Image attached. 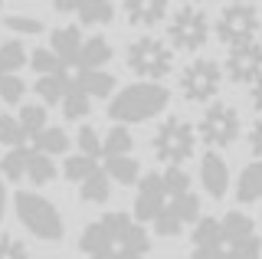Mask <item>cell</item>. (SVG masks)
Returning <instances> with one entry per match:
<instances>
[{"label":"cell","instance_id":"obj_38","mask_svg":"<svg viewBox=\"0 0 262 259\" xmlns=\"http://www.w3.org/2000/svg\"><path fill=\"white\" fill-rule=\"evenodd\" d=\"M79 4H82V0H53V7H56L59 13H76Z\"/></svg>","mask_w":262,"mask_h":259},{"label":"cell","instance_id":"obj_3","mask_svg":"<svg viewBox=\"0 0 262 259\" xmlns=\"http://www.w3.org/2000/svg\"><path fill=\"white\" fill-rule=\"evenodd\" d=\"M79 253L82 259H147L151 233L141 220H135V213L112 210L82 226Z\"/></svg>","mask_w":262,"mask_h":259},{"label":"cell","instance_id":"obj_34","mask_svg":"<svg viewBox=\"0 0 262 259\" xmlns=\"http://www.w3.org/2000/svg\"><path fill=\"white\" fill-rule=\"evenodd\" d=\"M4 27H7V30H13V33H27V36L43 33V20L27 17V13H13V17H7V20H4Z\"/></svg>","mask_w":262,"mask_h":259},{"label":"cell","instance_id":"obj_29","mask_svg":"<svg viewBox=\"0 0 262 259\" xmlns=\"http://www.w3.org/2000/svg\"><path fill=\"white\" fill-rule=\"evenodd\" d=\"M16 118H20V125H23V132H27V138H30V141L49 125V121H46V109H43V105H36V102L20 105V115H16Z\"/></svg>","mask_w":262,"mask_h":259},{"label":"cell","instance_id":"obj_23","mask_svg":"<svg viewBox=\"0 0 262 259\" xmlns=\"http://www.w3.org/2000/svg\"><path fill=\"white\" fill-rule=\"evenodd\" d=\"M76 17L82 27H105L115 20V4L112 0H82Z\"/></svg>","mask_w":262,"mask_h":259},{"label":"cell","instance_id":"obj_42","mask_svg":"<svg viewBox=\"0 0 262 259\" xmlns=\"http://www.w3.org/2000/svg\"><path fill=\"white\" fill-rule=\"evenodd\" d=\"M0 4H4V0H0Z\"/></svg>","mask_w":262,"mask_h":259},{"label":"cell","instance_id":"obj_15","mask_svg":"<svg viewBox=\"0 0 262 259\" xmlns=\"http://www.w3.org/2000/svg\"><path fill=\"white\" fill-rule=\"evenodd\" d=\"M82 39H85V36H82V27H76V23H69V27H56L53 33H49V50L59 56L69 69H76Z\"/></svg>","mask_w":262,"mask_h":259},{"label":"cell","instance_id":"obj_11","mask_svg":"<svg viewBox=\"0 0 262 259\" xmlns=\"http://www.w3.org/2000/svg\"><path fill=\"white\" fill-rule=\"evenodd\" d=\"M259 10L246 0H236V4H226L216 17V39L223 46H243V43H252L259 36Z\"/></svg>","mask_w":262,"mask_h":259},{"label":"cell","instance_id":"obj_40","mask_svg":"<svg viewBox=\"0 0 262 259\" xmlns=\"http://www.w3.org/2000/svg\"><path fill=\"white\" fill-rule=\"evenodd\" d=\"M184 4H203V0H184Z\"/></svg>","mask_w":262,"mask_h":259},{"label":"cell","instance_id":"obj_21","mask_svg":"<svg viewBox=\"0 0 262 259\" xmlns=\"http://www.w3.org/2000/svg\"><path fill=\"white\" fill-rule=\"evenodd\" d=\"M102 167L108 171L112 184H121V187H131V184L141 181V164H138L135 155H118V158H102Z\"/></svg>","mask_w":262,"mask_h":259},{"label":"cell","instance_id":"obj_31","mask_svg":"<svg viewBox=\"0 0 262 259\" xmlns=\"http://www.w3.org/2000/svg\"><path fill=\"white\" fill-rule=\"evenodd\" d=\"M0 144L4 148H16V144H30L27 132H23L16 115H0Z\"/></svg>","mask_w":262,"mask_h":259},{"label":"cell","instance_id":"obj_4","mask_svg":"<svg viewBox=\"0 0 262 259\" xmlns=\"http://www.w3.org/2000/svg\"><path fill=\"white\" fill-rule=\"evenodd\" d=\"M170 105V92L161 82H135L125 85L121 92L112 95L108 102V118L118 125H141V121L158 118L164 109Z\"/></svg>","mask_w":262,"mask_h":259},{"label":"cell","instance_id":"obj_12","mask_svg":"<svg viewBox=\"0 0 262 259\" xmlns=\"http://www.w3.org/2000/svg\"><path fill=\"white\" fill-rule=\"evenodd\" d=\"M223 85V66L216 59H190L180 72V95L193 105H203V102H213Z\"/></svg>","mask_w":262,"mask_h":259},{"label":"cell","instance_id":"obj_30","mask_svg":"<svg viewBox=\"0 0 262 259\" xmlns=\"http://www.w3.org/2000/svg\"><path fill=\"white\" fill-rule=\"evenodd\" d=\"M27 66H33V72H36V76H49V72H62V69H69V66H66V62L59 59V56L49 50V46H46V50H43V46H39V50H33Z\"/></svg>","mask_w":262,"mask_h":259},{"label":"cell","instance_id":"obj_19","mask_svg":"<svg viewBox=\"0 0 262 259\" xmlns=\"http://www.w3.org/2000/svg\"><path fill=\"white\" fill-rule=\"evenodd\" d=\"M76 187H79V200H82V204H105V200L112 197V177H108V171H105L102 164H98L85 181L76 184Z\"/></svg>","mask_w":262,"mask_h":259},{"label":"cell","instance_id":"obj_6","mask_svg":"<svg viewBox=\"0 0 262 259\" xmlns=\"http://www.w3.org/2000/svg\"><path fill=\"white\" fill-rule=\"evenodd\" d=\"M56 161L43 155L33 144H16V148H7V155L0 158V177L4 181H27L30 187H46V184L56 181Z\"/></svg>","mask_w":262,"mask_h":259},{"label":"cell","instance_id":"obj_8","mask_svg":"<svg viewBox=\"0 0 262 259\" xmlns=\"http://www.w3.org/2000/svg\"><path fill=\"white\" fill-rule=\"evenodd\" d=\"M125 62L128 69L135 72L138 79H147V82H158L164 79L170 69H174V46L164 43L161 36H138L128 43V53H125Z\"/></svg>","mask_w":262,"mask_h":259},{"label":"cell","instance_id":"obj_2","mask_svg":"<svg viewBox=\"0 0 262 259\" xmlns=\"http://www.w3.org/2000/svg\"><path fill=\"white\" fill-rule=\"evenodd\" d=\"M190 259H262V236L239 210L200 217L190 230Z\"/></svg>","mask_w":262,"mask_h":259},{"label":"cell","instance_id":"obj_36","mask_svg":"<svg viewBox=\"0 0 262 259\" xmlns=\"http://www.w3.org/2000/svg\"><path fill=\"white\" fill-rule=\"evenodd\" d=\"M249 151L262 161V115L252 121V128H249Z\"/></svg>","mask_w":262,"mask_h":259},{"label":"cell","instance_id":"obj_17","mask_svg":"<svg viewBox=\"0 0 262 259\" xmlns=\"http://www.w3.org/2000/svg\"><path fill=\"white\" fill-rule=\"evenodd\" d=\"M112 43L105 36H89L82 39V50L76 59V69H105L112 62Z\"/></svg>","mask_w":262,"mask_h":259},{"label":"cell","instance_id":"obj_32","mask_svg":"<svg viewBox=\"0 0 262 259\" xmlns=\"http://www.w3.org/2000/svg\"><path fill=\"white\" fill-rule=\"evenodd\" d=\"M76 148H79V155H89V158H102V135L95 132L92 125H82L79 132H76Z\"/></svg>","mask_w":262,"mask_h":259},{"label":"cell","instance_id":"obj_1","mask_svg":"<svg viewBox=\"0 0 262 259\" xmlns=\"http://www.w3.org/2000/svg\"><path fill=\"white\" fill-rule=\"evenodd\" d=\"M135 220L167 240L193 226L200 220V197L193 193L190 174L177 164H164V171L141 174L135 193Z\"/></svg>","mask_w":262,"mask_h":259},{"label":"cell","instance_id":"obj_25","mask_svg":"<svg viewBox=\"0 0 262 259\" xmlns=\"http://www.w3.org/2000/svg\"><path fill=\"white\" fill-rule=\"evenodd\" d=\"M131 148H135V138H131L128 125H115L108 132L102 135V158H118V155H131Z\"/></svg>","mask_w":262,"mask_h":259},{"label":"cell","instance_id":"obj_18","mask_svg":"<svg viewBox=\"0 0 262 259\" xmlns=\"http://www.w3.org/2000/svg\"><path fill=\"white\" fill-rule=\"evenodd\" d=\"M72 79H76V85L82 92H89L92 99H112V92H115V76L105 72V69H76Z\"/></svg>","mask_w":262,"mask_h":259},{"label":"cell","instance_id":"obj_39","mask_svg":"<svg viewBox=\"0 0 262 259\" xmlns=\"http://www.w3.org/2000/svg\"><path fill=\"white\" fill-rule=\"evenodd\" d=\"M7 200H10L7 197V181L0 177V223H4V217H7Z\"/></svg>","mask_w":262,"mask_h":259},{"label":"cell","instance_id":"obj_26","mask_svg":"<svg viewBox=\"0 0 262 259\" xmlns=\"http://www.w3.org/2000/svg\"><path fill=\"white\" fill-rule=\"evenodd\" d=\"M59 109H62V115L69 118V121H82L92 112V95L89 92H82V89L76 85V79H72V85H69V92L62 95V102H59Z\"/></svg>","mask_w":262,"mask_h":259},{"label":"cell","instance_id":"obj_27","mask_svg":"<svg viewBox=\"0 0 262 259\" xmlns=\"http://www.w3.org/2000/svg\"><path fill=\"white\" fill-rule=\"evenodd\" d=\"M30 62V53L20 39H7L0 43V76H10V72H20Z\"/></svg>","mask_w":262,"mask_h":259},{"label":"cell","instance_id":"obj_35","mask_svg":"<svg viewBox=\"0 0 262 259\" xmlns=\"http://www.w3.org/2000/svg\"><path fill=\"white\" fill-rule=\"evenodd\" d=\"M0 259H30L27 243L13 233H0Z\"/></svg>","mask_w":262,"mask_h":259},{"label":"cell","instance_id":"obj_22","mask_svg":"<svg viewBox=\"0 0 262 259\" xmlns=\"http://www.w3.org/2000/svg\"><path fill=\"white\" fill-rule=\"evenodd\" d=\"M236 200L239 204H256L262 200V161L246 164L236 177Z\"/></svg>","mask_w":262,"mask_h":259},{"label":"cell","instance_id":"obj_16","mask_svg":"<svg viewBox=\"0 0 262 259\" xmlns=\"http://www.w3.org/2000/svg\"><path fill=\"white\" fill-rule=\"evenodd\" d=\"M167 0H125V17L131 27H158L167 17Z\"/></svg>","mask_w":262,"mask_h":259},{"label":"cell","instance_id":"obj_9","mask_svg":"<svg viewBox=\"0 0 262 259\" xmlns=\"http://www.w3.org/2000/svg\"><path fill=\"white\" fill-rule=\"evenodd\" d=\"M210 17L203 13V7L196 4H184L180 10H174V17L167 23V39L170 46L180 53H196L207 46L210 39Z\"/></svg>","mask_w":262,"mask_h":259},{"label":"cell","instance_id":"obj_7","mask_svg":"<svg viewBox=\"0 0 262 259\" xmlns=\"http://www.w3.org/2000/svg\"><path fill=\"white\" fill-rule=\"evenodd\" d=\"M151 151L161 164L184 167V161H190L196 151V125H190L180 115H167L151 138Z\"/></svg>","mask_w":262,"mask_h":259},{"label":"cell","instance_id":"obj_28","mask_svg":"<svg viewBox=\"0 0 262 259\" xmlns=\"http://www.w3.org/2000/svg\"><path fill=\"white\" fill-rule=\"evenodd\" d=\"M95 167H98L95 158L79 155V151H76V155H69V158L62 161V177H66V181H72V184H79V181H85V177L92 174Z\"/></svg>","mask_w":262,"mask_h":259},{"label":"cell","instance_id":"obj_24","mask_svg":"<svg viewBox=\"0 0 262 259\" xmlns=\"http://www.w3.org/2000/svg\"><path fill=\"white\" fill-rule=\"evenodd\" d=\"M30 144H33V148H39L49 158H59V155L69 151V135H66V128H59V125H46Z\"/></svg>","mask_w":262,"mask_h":259},{"label":"cell","instance_id":"obj_37","mask_svg":"<svg viewBox=\"0 0 262 259\" xmlns=\"http://www.w3.org/2000/svg\"><path fill=\"white\" fill-rule=\"evenodd\" d=\"M249 102H252V109H256L259 115H262V76L249 85Z\"/></svg>","mask_w":262,"mask_h":259},{"label":"cell","instance_id":"obj_41","mask_svg":"<svg viewBox=\"0 0 262 259\" xmlns=\"http://www.w3.org/2000/svg\"><path fill=\"white\" fill-rule=\"evenodd\" d=\"M246 4H256V0H246Z\"/></svg>","mask_w":262,"mask_h":259},{"label":"cell","instance_id":"obj_5","mask_svg":"<svg viewBox=\"0 0 262 259\" xmlns=\"http://www.w3.org/2000/svg\"><path fill=\"white\" fill-rule=\"evenodd\" d=\"M13 210H16V220L23 223V230H27L33 240L59 243L66 236V223H62L59 207H56L49 197H43V193L16 190L13 193Z\"/></svg>","mask_w":262,"mask_h":259},{"label":"cell","instance_id":"obj_14","mask_svg":"<svg viewBox=\"0 0 262 259\" xmlns=\"http://www.w3.org/2000/svg\"><path fill=\"white\" fill-rule=\"evenodd\" d=\"M200 187L210 193L213 200H223L229 190V164L220 151H207L200 158Z\"/></svg>","mask_w":262,"mask_h":259},{"label":"cell","instance_id":"obj_20","mask_svg":"<svg viewBox=\"0 0 262 259\" xmlns=\"http://www.w3.org/2000/svg\"><path fill=\"white\" fill-rule=\"evenodd\" d=\"M72 85V72L62 69V72H49V76H39L36 82H33V89H36V95L43 99V105H59L62 95L69 92Z\"/></svg>","mask_w":262,"mask_h":259},{"label":"cell","instance_id":"obj_10","mask_svg":"<svg viewBox=\"0 0 262 259\" xmlns=\"http://www.w3.org/2000/svg\"><path fill=\"white\" fill-rule=\"evenodd\" d=\"M243 132V121H239V112L226 102H213L207 112L196 121V138L207 144L210 151H220V148H229L236 144Z\"/></svg>","mask_w":262,"mask_h":259},{"label":"cell","instance_id":"obj_33","mask_svg":"<svg viewBox=\"0 0 262 259\" xmlns=\"http://www.w3.org/2000/svg\"><path fill=\"white\" fill-rule=\"evenodd\" d=\"M23 95H27V82L20 79V72L0 76V102H4V105H16Z\"/></svg>","mask_w":262,"mask_h":259},{"label":"cell","instance_id":"obj_13","mask_svg":"<svg viewBox=\"0 0 262 259\" xmlns=\"http://www.w3.org/2000/svg\"><path fill=\"white\" fill-rule=\"evenodd\" d=\"M223 76L229 79V82H236V85H252L256 82V79L262 76V43L259 39L229 50Z\"/></svg>","mask_w":262,"mask_h":259}]
</instances>
